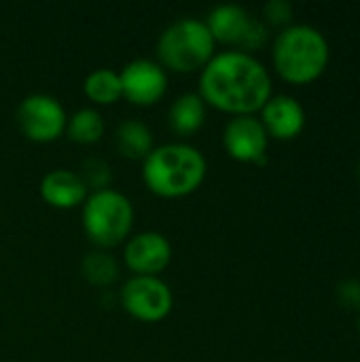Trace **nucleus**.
Returning a JSON list of instances; mask_svg holds the SVG:
<instances>
[{
    "label": "nucleus",
    "mask_w": 360,
    "mask_h": 362,
    "mask_svg": "<svg viewBox=\"0 0 360 362\" xmlns=\"http://www.w3.org/2000/svg\"><path fill=\"white\" fill-rule=\"evenodd\" d=\"M206 157L191 144L172 142L153 148L142 163V178L151 193L178 199L195 193L206 180Z\"/></svg>",
    "instance_id": "obj_2"
},
{
    "label": "nucleus",
    "mask_w": 360,
    "mask_h": 362,
    "mask_svg": "<svg viewBox=\"0 0 360 362\" xmlns=\"http://www.w3.org/2000/svg\"><path fill=\"white\" fill-rule=\"evenodd\" d=\"M81 269H83V276L89 284L93 286H110L117 278H119V267H117V261L106 255V252H89L85 255L83 263H81Z\"/></svg>",
    "instance_id": "obj_18"
},
{
    "label": "nucleus",
    "mask_w": 360,
    "mask_h": 362,
    "mask_svg": "<svg viewBox=\"0 0 360 362\" xmlns=\"http://www.w3.org/2000/svg\"><path fill=\"white\" fill-rule=\"evenodd\" d=\"M359 329H360V322H359Z\"/></svg>",
    "instance_id": "obj_24"
},
{
    "label": "nucleus",
    "mask_w": 360,
    "mask_h": 362,
    "mask_svg": "<svg viewBox=\"0 0 360 362\" xmlns=\"http://www.w3.org/2000/svg\"><path fill=\"white\" fill-rule=\"evenodd\" d=\"M66 134L76 144H95L104 136V119L93 108H81L70 117Z\"/></svg>",
    "instance_id": "obj_17"
},
{
    "label": "nucleus",
    "mask_w": 360,
    "mask_h": 362,
    "mask_svg": "<svg viewBox=\"0 0 360 362\" xmlns=\"http://www.w3.org/2000/svg\"><path fill=\"white\" fill-rule=\"evenodd\" d=\"M115 142H117L119 153L127 159H134V161H138V159L144 161L155 148L151 129L138 119L123 121L115 132Z\"/></svg>",
    "instance_id": "obj_14"
},
{
    "label": "nucleus",
    "mask_w": 360,
    "mask_h": 362,
    "mask_svg": "<svg viewBox=\"0 0 360 362\" xmlns=\"http://www.w3.org/2000/svg\"><path fill=\"white\" fill-rule=\"evenodd\" d=\"M15 121L19 132L28 140L38 144L57 140L68 125L64 106L55 98L45 93H34L23 98L17 106Z\"/></svg>",
    "instance_id": "obj_6"
},
{
    "label": "nucleus",
    "mask_w": 360,
    "mask_h": 362,
    "mask_svg": "<svg viewBox=\"0 0 360 362\" xmlns=\"http://www.w3.org/2000/svg\"><path fill=\"white\" fill-rule=\"evenodd\" d=\"M250 21H252L250 13L240 4H219L206 17V25L214 42H225L236 47L242 42Z\"/></svg>",
    "instance_id": "obj_13"
},
{
    "label": "nucleus",
    "mask_w": 360,
    "mask_h": 362,
    "mask_svg": "<svg viewBox=\"0 0 360 362\" xmlns=\"http://www.w3.org/2000/svg\"><path fill=\"white\" fill-rule=\"evenodd\" d=\"M40 197L53 208L70 210L85 204V199L89 197V189L83 182L81 174L59 168L51 170L40 180Z\"/></svg>",
    "instance_id": "obj_12"
},
{
    "label": "nucleus",
    "mask_w": 360,
    "mask_h": 362,
    "mask_svg": "<svg viewBox=\"0 0 360 362\" xmlns=\"http://www.w3.org/2000/svg\"><path fill=\"white\" fill-rule=\"evenodd\" d=\"M265 40H267V28H265V23L261 19H252L250 25H248V30H246V34H244V38H242V42L238 45V49L242 53L257 51V49H261L265 45Z\"/></svg>",
    "instance_id": "obj_20"
},
{
    "label": "nucleus",
    "mask_w": 360,
    "mask_h": 362,
    "mask_svg": "<svg viewBox=\"0 0 360 362\" xmlns=\"http://www.w3.org/2000/svg\"><path fill=\"white\" fill-rule=\"evenodd\" d=\"M223 146L236 161L257 163L267 151V132L252 115L233 117L223 132Z\"/></svg>",
    "instance_id": "obj_10"
},
{
    "label": "nucleus",
    "mask_w": 360,
    "mask_h": 362,
    "mask_svg": "<svg viewBox=\"0 0 360 362\" xmlns=\"http://www.w3.org/2000/svg\"><path fill=\"white\" fill-rule=\"evenodd\" d=\"M261 123L267 136H274L278 140H291L303 129L306 110L291 95H272L261 108Z\"/></svg>",
    "instance_id": "obj_11"
},
{
    "label": "nucleus",
    "mask_w": 360,
    "mask_h": 362,
    "mask_svg": "<svg viewBox=\"0 0 360 362\" xmlns=\"http://www.w3.org/2000/svg\"><path fill=\"white\" fill-rule=\"evenodd\" d=\"M337 299L346 308H360V282L359 280H344L337 286Z\"/></svg>",
    "instance_id": "obj_22"
},
{
    "label": "nucleus",
    "mask_w": 360,
    "mask_h": 362,
    "mask_svg": "<svg viewBox=\"0 0 360 362\" xmlns=\"http://www.w3.org/2000/svg\"><path fill=\"white\" fill-rule=\"evenodd\" d=\"M83 182L87 185V189H95V191H104L108 189L110 182V170L108 163H104L102 159H87L83 163V174H81Z\"/></svg>",
    "instance_id": "obj_19"
},
{
    "label": "nucleus",
    "mask_w": 360,
    "mask_h": 362,
    "mask_svg": "<svg viewBox=\"0 0 360 362\" xmlns=\"http://www.w3.org/2000/svg\"><path fill=\"white\" fill-rule=\"evenodd\" d=\"M199 95L216 110L252 115L272 98V78L250 53L225 51L214 55L199 74Z\"/></svg>",
    "instance_id": "obj_1"
},
{
    "label": "nucleus",
    "mask_w": 360,
    "mask_h": 362,
    "mask_svg": "<svg viewBox=\"0 0 360 362\" xmlns=\"http://www.w3.org/2000/svg\"><path fill=\"white\" fill-rule=\"evenodd\" d=\"M214 38L206 21L185 17L168 25L157 40L159 66L172 72H195L204 70L214 57Z\"/></svg>",
    "instance_id": "obj_4"
},
{
    "label": "nucleus",
    "mask_w": 360,
    "mask_h": 362,
    "mask_svg": "<svg viewBox=\"0 0 360 362\" xmlns=\"http://www.w3.org/2000/svg\"><path fill=\"white\" fill-rule=\"evenodd\" d=\"M119 76L123 98L136 106H153L168 91V74L153 59H134Z\"/></svg>",
    "instance_id": "obj_8"
},
{
    "label": "nucleus",
    "mask_w": 360,
    "mask_h": 362,
    "mask_svg": "<svg viewBox=\"0 0 360 362\" xmlns=\"http://www.w3.org/2000/svg\"><path fill=\"white\" fill-rule=\"evenodd\" d=\"M168 121L170 127L180 136L195 134L206 121V102L202 100L199 93H182L172 104L168 112Z\"/></svg>",
    "instance_id": "obj_15"
},
{
    "label": "nucleus",
    "mask_w": 360,
    "mask_h": 362,
    "mask_svg": "<svg viewBox=\"0 0 360 362\" xmlns=\"http://www.w3.org/2000/svg\"><path fill=\"white\" fill-rule=\"evenodd\" d=\"M263 15L274 25H286L293 19V4L289 0H269L263 6Z\"/></svg>",
    "instance_id": "obj_21"
},
{
    "label": "nucleus",
    "mask_w": 360,
    "mask_h": 362,
    "mask_svg": "<svg viewBox=\"0 0 360 362\" xmlns=\"http://www.w3.org/2000/svg\"><path fill=\"white\" fill-rule=\"evenodd\" d=\"M356 172H359V178H360V161H359V168H356Z\"/></svg>",
    "instance_id": "obj_23"
},
{
    "label": "nucleus",
    "mask_w": 360,
    "mask_h": 362,
    "mask_svg": "<svg viewBox=\"0 0 360 362\" xmlns=\"http://www.w3.org/2000/svg\"><path fill=\"white\" fill-rule=\"evenodd\" d=\"M83 91L93 104L110 106V104H115V102H119L123 98L121 76L110 68H98L91 74H87V78L83 83Z\"/></svg>",
    "instance_id": "obj_16"
},
{
    "label": "nucleus",
    "mask_w": 360,
    "mask_h": 362,
    "mask_svg": "<svg viewBox=\"0 0 360 362\" xmlns=\"http://www.w3.org/2000/svg\"><path fill=\"white\" fill-rule=\"evenodd\" d=\"M134 227L132 202L112 189L93 191L83 204V229L100 248H115L127 240Z\"/></svg>",
    "instance_id": "obj_5"
},
{
    "label": "nucleus",
    "mask_w": 360,
    "mask_h": 362,
    "mask_svg": "<svg viewBox=\"0 0 360 362\" xmlns=\"http://www.w3.org/2000/svg\"><path fill=\"white\" fill-rule=\"evenodd\" d=\"M274 66L291 83H310L323 74L329 62V42L320 30L299 23L284 28L274 42Z\"/></svg>",
    "instance_id": "obj_3"
},
{
    "label": "nucleus",
    "mask_w": 360,
    "mask_h": 362,
    "mask_svg": "<svg viewBox=\"0 0 360 362\" xmlns=\"http://www.w3.org/2000/svg\"><path fill=\"white\" fill-rule=\"evenodd\" d=\"M123 310L140 322H159L174 308L172 288L155 276H134L121 288Z\"/></svg>",
    "instance_id": "obj_7"
},
{
    "label": "nucleus",
    "mask_w": 360,
    "mask_h": 362,
    "mask_svg": "<svg viewBox=\"0 0 360 362\" xmlns=\"http://www.w3.org/2000/svg\"><path fill=\"white\" fill-rule=\"evenodd\" d=\"M125 265L134 276H159L172 263V244L157 231L134 235L125 244Z\"/></svg>",
    "instance_id": "obj_9"
}]
</instances>
